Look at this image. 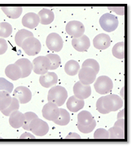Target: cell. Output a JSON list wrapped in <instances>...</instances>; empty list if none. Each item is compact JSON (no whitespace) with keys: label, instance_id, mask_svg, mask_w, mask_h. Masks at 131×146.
I'll use <instances>...</instances> for the list:
<instances>
[{"label":"cell","instance_id":"5bb4252c","mask_svg":"<svg viewBox=\"0 0 131 146\" xmlns=\"http://www.w3.org/2000/svg\"><path fill=\"white\" fill-rule=\"evenodd\" d=\"M72 46L78 52L87 51L90 48V40L87 35L84 34L79 38H73L72 40Z\"/></svg>","mask_w":131,"mask_h":146},{"label":"cell","instance_id":"7c38bea8","mask_svg":"<svg viewBox=\"0 0 131 146\" xmlns=\"http://www.w3.org/2000/svg\"><path fill=\"white\" fill-rule=\"evenodd\" d=\"M13 96L19 101V103L26 104L32 100V94L28 88L24 86H19L15 88Z\"/></svg>","mask_w":131,"mask_h":146},{"label":"cell","instance_id":"8992f818","mask_svg":"<svg viewBox=\"0 0 131 146\" xmlns=\"http://www.w3.org/2000/svg\"><path fill=\"white\" fill-rule=\"evenodd\" d=\"M49 126L47 122L42 119L36 118L33 119L29 125V131H32L33 135L38 137L46 135L49 131Z\"/></svg>","mask_w":131,"mask_h":146},{"label":"cell","instance_id":"7a4b0ae2","mask_svg":"<svg viewBox=\"0 0 131 146\" xmlns=\"http://www.w3.org/2000/svg\"><path fill=\"white\" fill-rule=\"evenodd\" d=\"M103 105L106 110L109 113L116 111L122 108L124 101L119 96L116 94H109L103 96Z\"/></svg>","mask_w":131,"mask_h":146},{"label":"cell","instance_id":"60d3db41","mask_svg":"<svg viewBox=\"0 0 131 146\" xmlns=\"http://www.w3.org/2000/svg\"><path fill=\"white\" fill-rule=\"evenodd\" d=\"M8 49L7 41L4 38H0V55L6 53Z\"/></svg>","mask_w":131,"mask_h":146},{"label":"cell","instance_id":"f1b7e54d","mask_svg":"<svg viewBox=\"0 0 131 146\" xmlns=\"http://www.w3.org/2000/svg\"><path fill=\"white\" fill-rule=\"evenodd\" d=\"M12 97L6 91H0V111L6 109L12 101Z\"/></svg>","mask_w":131,"mask_h":146},{"label":"cell","instance_id":"cb8c5ba5","mask_svg":"<svg viewBox=\"0 0 131 146\" xmlns=\"http://www.w3.org/2000/svg\"><path fill=\"white\" fill-rule=\"evenodd\" d=\"M80 69V65L77 61L71 60L68 61L65 65L64 70L67 74L70 76L77 75Z\"/></svg>","mask_w":131,"mask_h":146},{"label":"cell","instance_id":"ffe728a7","mask_svg":"<svg viewBox=\"0 0 131 146\" xmlns=\"http://www.w3.org/2000/svg\"><path fill=\"white\" fill-rule=\"evenodd\" d=\"M21 70V78H25L30 76L33 69V64L29 60L25 58H20L15 62Z\"/></svg>","mask_w":131,"mask_h":146},{"label":"cell","instance_id":"ee69618b","mask_svg":"<svg viewBox=\"0 0 131 146\" xmlns=\"http://www.w3.org/2000/svg\"><path fill=\"white\" fill-rule=\"evenodd\" d=\"M20 139H35V137L33 136V135H31L29 133H23L21 136L20 137Z\"/></svg>","mask_w":131,"mask_h":146},{"label":"cell","instance_id":"bcb514c9","mask_svg":"<svg viewBox=\"0 0 131 146\" xmlns=\"http://www.w3.org/2000/svg\"><path fill=\"white\" fill-rule=\"evenodd\" d=\"M125 87H124L120 91V96H122V100H125Z\"/></svg>","mask_w":131,"mask_h":146},{"label":"cell","instance_id":"f546056e","mask_svg":"<svg viewBox=\"0 0 131 146\" xmlns=\"http://www.w3.org/2000/svg\"><path fill=\"white\" fill-rule=\"evenodd\" d=\"M109 139H124L125 131L121 127L113 126L109 130Z\"/></svg>","mask_w":131,"mask_h":146},{"label":"cell","instance_id":"9c48e42d","mask_svg":"<svg viewBox=\"0 0 131 146\" xmlns=\"http://www.w3.org/2000/svg\"><path fill=\"white\" fill-rule=\"evenodd\" d=\"M96 72L88 67H83L78 71L79 82L84 85H90L94 83L96 78Z\"/></svg>","mask_w":131,"mask_h":146},{"label":"cell","instance_id":"2e32d148","mask_svg":"<svg viewBox=\"0 0 131 146\" xmlns=\"http://www.w3.org/2000/svg\"><path fill=\"white\" fill-rule=\"evenodd\" d=\"M22 24L25 27L30 29H34L40 23V18L39 15L34 12L26 14L22 18Z\"/></svg>","mask_w":131,"mask_h":146},{"label":"cell","instance_id":"f6af8a7d","mask_svg":"<svg viewBox=\"0 0 131 146\" xmlns=\"http://www.w3.org/2000/svg\"><path fill=\"white\" fill-rule=\"evenodd\" d=\"M125 118V110H123L121 111H120L118 113L117 116V119Z\"/></svg>","mask_w":131,"mask_h":146},{"label":"cell","instance_id":"44dd1931","mask_svg":"<svg viewBox=\"0 0 131 146\" xmlns=\"http://www.w3.org/2000/svg\"><path fill=\"white\" fill-rule=\"evenodd\" d=\"M5 73L8 78L13 81H16L21 78V70L15 64H10L7 66L5 70Z\"/></svg>","mask_w":131,"mask_h":146},{"label":"cell","instance_id":"ba28073f","mask_svg":"<svg viewBox=\"0 0 131 146\" xmlns=\"http://www.w3.org/2000/svg\"><path fill=\"white\" fill-rule=\"evenodd\" d=\"M46 44L48 49L54 52H59L63 48V40L61 35L57 33H51L48 35Z\"/></svg>","mask_w":131,"mask_h":146},{"label":"cell","instance_id":"836d02e7","mask_svg":"<svg viewBox=\"0 0 131 146\" xmlns=\"http://www.w3.org/2000/svg\"><path fill=\"white\" fill-rule=\"evenodd\" d=\"M14 89V85L4 78H0V91L3 90L11 94Z\"/></svg>","mask_w":131,"mask_h":146},{"label":"cell","instance_id":"30bf717a","mask_svg":"<svg viewBox=\"0 0 131 146\" xmlns=\"http://www.w3.org/2000/svg\"><path fill=\"white\" fill-rule=\"evenodd\" d=\"M66 31L69 35L74 38H79L85 32V27L82 23L78 21H72L67 23Z\"/></svg>","mask_w":131,"mask_h":146},{"label":"cell","instance_id":"74e56055","mask_svg":"<svg viewBox=\"0 0 131 146\" xmlns=\"http://www.w3.org/2000/svg\"><path fill=\"white\" fill-rule=\"evenodd\" d=\"M93 137L95 139H109V131L104 128H98L95 131Z\"/></svg>","mask_w":131,"mask_h":146},{"label":"cell","instance_id":"1f68e13d","mask_svg":"<svg viewBox=\"0 0 131 146\" xmlns=\"http://www.w3.org/2000/svg\"><path fill=\"white\" fill-rule=\"evenodd\" d=\"M19 108V102L16 98H12V101L10 103V105L8 107L3 110L1 111V113L5 116H9L11 113L15 110H18Z\"/></svg>","mask_w":131,"mask_h":146},{"label":"cell","instance_id":"83f0119b","mask_svg":"<svg viewBox=\"0 0 131 146\" xmlns=\"http://www.w3.org/2000/svg\"><path fill=\"white\" fill-rule=\"evenodd\" d=\"M70 122V115L68 111L64 108H60V115L57 119L53 122L59 126H66Z\"/></svg>","mask_w":131,"mask_h":146},{"label":"cell","instance_id":"e575fe53","mask_svg":"<svg viewBox=\"0 0 131 146\" xmlns=\"http://www.w3.org/2000/svg\"><path fill=\"white\" fill-rule=\"evenodd\" d=\"M24 114L25 117V120L24 124H23V126L22 127L24 129L29 131V125L31 121H32L34 119L38 118V116L37 115V114L33 113L32 111L26 112V113Z\"/></svg>","mask_w":131,"mask_h":146},{"label":"cell","instance_id":"d4e9b609","mask_svg":"<svg viewBox=\"0 0 131 146\" xmlns=\"http://www.w3.org/2000/svg\"><path fill=\"white\" fill-rule=\"evenodd\" d=\"M113 56L118 59H124L125 57V44L120 42L115 44L112 49Z\"/></svg>","mask_w":131,"mask_h":146},{"label":"cell","instance_id":"d6a6232c","mask_svg":"<svg viewBox=\"0 0 131 146\" xmlns=\"http://www.w3.org/2000/svg\"><path fill=\"white\" fill-rule=\"evenodd\" d=\"M47 58H48L49 61L51 62V66L49 70L53 71L59 68L61 64V59L60 56L57 54L54 53H49L46 56Z\"/></svg>","mask_w":131,"mask_h":146},{"label":"cell","instance_id":"7402d4cb","mask_svg":"<svg viewBox=\"0 0 131 146\" xmlns=\"http://www.w3.org/2000/svg\"><path fill=\"white\" fill-rule=\"evenodd\" d=\"M84 105L85 103L83 100H80L75 96H73L68 99L66 106L70 111L77 112L84 108Z\"/></svg>","mask_w":131,"mask_h":146},{"label":"cell","instance_id":"d590c367","mask_svg":"<svg viewBox=\"0 0 131 146\" xmlns=\"http://www.w3.org/2000/svg\"><path fill=\"white\" fill-rule=\"evenodd\" d=\"M82 67H91V68H92L94 71L96 72V74H98L100 71V65L98 63V62L95 59L89 58L83 62Z\"/></svg>","mask_w":131,"mask_h":146},{"label":"cell","instance_id":"5b68a950","mask_svg":"<svg viewBox=\"0 0 131 146\" xmlns=\"http://www.w3.org/2000/svg\"><path fill=\"white\" fill-rule=\"evenodd\" d=\"M99 23L102 29L107 32H112L118 27V19L114 15L106 13L102 15Z\"/></svg>","mask_w":131,"mask_h":146},{"label":"cell","instance_id":"f35d334b","mask_svg":"<svg viewBox=\"0 0 131 146\" xmlns=\"http://www.w3.org/2000/svg\"><path fill=\"white\" fill-rule=\"evenodd\" d=\"M107 9L109 10H111L112 12H114L118 15H124L125 14V7L124 5H122V6H119V7H107Z\"/></svg>","mask_w":131,"mask_h":146},{"label":"cell","instance_id":"277c9868","mask_svg":"<svg viewBox=\"0 0 131 146\" xmlns=\"http://www.w3.org/2000/svg\"><path fill=\"white\" fill-rule=\"evenodd\" d=\"M25 53L29 56H35L40 53L41 44L37 38L28 37L23 42L21 46Z\"/></svg>","mask_w":131,"mask_h":146},{"label":"cell","instance_id":"8fae6325","mask_svg":"<svg viewBox=\"0 0 131 146\" xmlns=\"http://www.w3.org/2000/svg\"><path fill=\"white\" fill-rule=\"evenodd\" d=\"M42 113L44 119L48 121H54L58 118L60 115V108L56 104L48 102L43 106Z\"/></svg>","mask_w":131,"mask_h":146},{"label":"cell","instance_id":"9a60e30c","mask_svg":"<svg viewBox=\"0 0 131 146\" xmlns=\"http://www.w3.org/2000/svg\"><path fill=\"white\" fill-rule=\"evenodd\" d=\"M111 37L106 33H100L96 35L93 39V46L100 50L106 49L111 46Z\"/></svg>","mask_w":131,"mask_h":146},{"label":"cell","instance_id":"52a82bcc","mask_svg":"<svg viewBox=\"0 0 131 146\" xmlns=\"http://www.w3.org/2000/svg\"><path fill=\"white\" fill-rule=\"evenodd\" d=\"M33 71L37 74H44L50 68L51 62L46 56H39L33 60Z\"/></svg>","mask_w":131,"mask_h":146},{"label":"cell","instance_id":"6da1fadb","mask_svg":"<svg viewBox=\"0 0 131 146\" xmlns=\"http://www.w3.org/2000/svg\"><path fill=\"white\" fill-rule=\"evenodd\" d=\"M68 99V92L62 86H55L49 89L48 94V101L52 102L58 106H61L64 104Z\"/></svg>","mask_w":131,"mask_h":146},{"label":"cell","instance_id":"4dcf8cb0","mask_svg":"<svg viewBox=\"0 0 131 146\" xmlns=\"http://www.w3.org/2000/svg\"><path fill=\"white\" fill-rule=\"evenodd\" d=\"M12 27L9 23H0V38H7L12 34Z\"/></svg>","mask_w":131,"mask_h":146},{"label":"cell","instance_id":"b9f144b4","mask_svg":"<svg viewBox=\"0 0 131 146\" xmlns=\"http://www.w3.org/2000/svg\"><path fill=\"white\" fill-rule=\"evenodd\" d=\"M114 126H117V127H121L122 129H123L125 131V119L122 118V119H118L117 121L114 123Z\"/></svg>","mask_w":131,"mask_h":146},{"label":"cell","instance_id":"ac0fdd59","mask_svg":"<svg viewBox=\"0 0 131 146\" xmlns=\"http://www.w3.org/2000/svg\"><path fill=\"white\" fill-rule=\"evenodd\" d=\"M9 124L12 127L18 129L23 126L25 122V114L21 112L15 110L9 115Z\"/></svg>","mask_w":131,"mask_h":146},{"label":"cell","instance_id":"3957f363","mask_svg":"<svg viewBox=\"0 0 131 146\" xmlns=\"http://www.w3.org/2000/svg\"><path fill=\"white\" fill-rule=\"evenodd\" d=\"M96 92L99 94H107L111 92L113 88V83L112 80L107 76H101L96 80L94 84Z\"/></svg>","mask_w":131,"mask_h":146},{"label":"cell","instance_id":"603a6c76","mask_svg":"<svg viewBox=\"0 0 131 146\" xmlns=\"http://www.w3.org/2000/svg\"><path fill=\"white\" fill-rule=\"evenodd\" d=\"M37 15L40 18V23L43 25L51 24L55 19L53 12L47 9H43L39 12Z\"/></svg>","mask_w":131,"mask_h":146},{"label":"cell","instance_id":"484cf974","mask_svg":"<svg viewBox=\"0 0 131 146\" xmlns=\"http://www.w3.org/2000/svg\"><path fill=\"white\" fill-rule=\"evenodd\" d=\"M78 123L82 126L90 124L93 122L94 118L90 111L84 110L80 111L77 115Z\"/></svg>","mask_w":131,"mask_h":146},{"label":"cell","instance_id":"ab89813d","mask_svg":"<svg viewBox=\"0 0 131 146\" xmlns=\"http://www.w3.org/2000/svg\"><path fill=\"white\" fill-rule=\"evenodd\" d=\"M103 96L101 98H100L98 100L96 101V109H97V110L100 112V113H101L102 114H107L109 113V112L106 110L105 108L104 107V105H103Z\"/></svg>","mask_w":131,"mask_h":146},{"label":"cell","instance_id":"8d00e7d4","mask_svg":"<svg viewBox=\"0 0 131 146\" xmlns=\"http://www.w3.org/2000/svg\"><path fill=\"white\" fill-rule=\"evenodd\" d=\"M96 126V122L94 119L93 122L90 124L86 125V126H82L80 124L77 123V127L79 129V131L83 133H89L92 132L94 129L95 128Z\"/></svg>","mask_w":131,"mask_h":146},{"label":"cell","instance_id":"7bdbcfd3","mask_svg":"<svg viewBox=\"0 0 131 146\" xmlns=\"http://www.w3.org/2000/svg\"><path fill=\"white\" fill-rule=\"evenodd\" d=\"M66 139H81V137L79 135H78L76 133H70L68 134V136L66 137Z\"/></svg>","mask_w":131,"mask_h":146},{"label":"cell","instance_id":"e0dca14e","mask_svg":"<svg viewBox=\"0 0 131 146\" xmlns=\"http://www.w3.org/2000/svg\"><path fill=\"white\" fill-rule=\"evenodd\" d=\"M58 82V76L53 72H48L41 75L39 83L43 87L49 88L53 87Z\"/></svg>","mask_w":131,"mask_h":146},{"label":"cell","instance_id":"4fadbf2b","mask_svg":"<svg viewBox=\"0 0 131 146\" xmlns=\"http://www.w3.org/2000/svg\"><path fill=\"white\" fill-rule=\"evenodd\" d=\"M73 93L76 98L84 100L88 98L91 94V88L90 85H84L80 82H77L73 86Z\"/></svg>","mask_w":131,"mask_h":146},{"label":"cell","instance_id":"d6986e66","mask_svg":"<svg viewBox=\"0 0 131 146\" xmlns=\"http://www.w3.org/2000/svg\"><path fill=\"white\" fill-rule=\"evenodd\" d=\"M4 14L10 19H17L23 12V8L18 5H6L1 7Z\"/></svg>","mask_w":131,"mask_h":146},{"label":"cell","instance_id":"4316f807","mask_svg":"<svg viewBox=\"0 0 131 146\" xmlns=\"http://www.w3.org/2000/svg\"><path fill=\"white\" fill-rule=\"evenodd\" d=\"M28 37H34L32 32H30L26 29H22L18 31L16 33L15 36V42L17 45L21 47L23 42L24 41L26 38Z\"/></svg>","mask_w":131,"mask_h":146}]
</instances>
